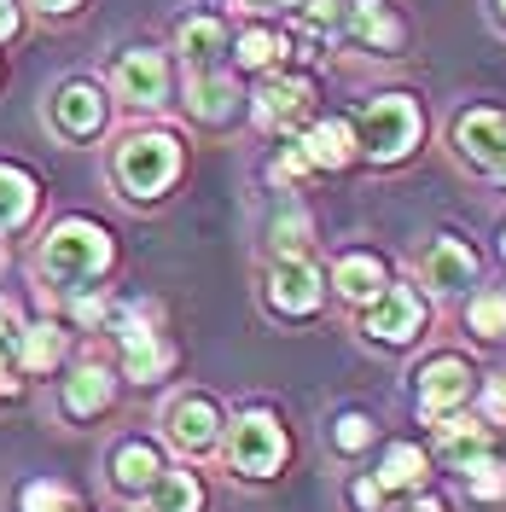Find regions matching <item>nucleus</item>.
<instances>
[{
  "label": "nucleus",
  "mask_w": 506,
  "mask_h": 512,
  "mask_svg": "<svg viewBox=\"0 0 506 512\" xmlns=\"http://www.w3.org/2000/svg\"><path fill=\"white\" fill-rule=\"evenodd\" d=\"M47 123H53L59 140L82 146V140L105 134V123H111V99H105V88L88 82V76H64L59 88H53V99H47Z\"/></svg>",
  "instance_id": "9"
},
{
  "label": "nucleus",
  "mask_w": 506,
  "mask_h": 512,
  "mask_svg": "<svg viewBox=\"0 0 506 512\" xmlns=\"http://www.w3.org/2000/svg\"><path fill=\"white\" fill-rule=\"evenodd\" d=\"M239 12H256V18H274V12H291L297 0H233Z\"/></svg>",
  "instance_id": "37"
},
{
  "label": "nucleus",
  "mask_w": 506,
  "mask_h": 512,
  "mask_svg": "<svg viewBox=\"0 0 506 512\" xmlns=\"http://www.w3.org/2000/svg\"><path fill=\"white\" fill-rule=\"evenodd\" d=\"M262 303H268V315H280V320H315L326 309V268L315 262V251L268 256Z\"/></svg>",
  "instance_id": "6"
},
{
  "label": "nucleus",
  "mask_w": 506,
  "mask_h": 512,
  "mask_svg": "<svg viewBox=\"0 0 506 512\" xmlns=\"http://www.w3.org/2000/svg\"><path fill=\"white\" fill-rule=\"evenodd\" d=\"M111 94L123 99L128 111L169 105V59H163L158 47H123L111 59Z\"/></svg>",
  "instance_id": "12"
},
{
  "label": "nucleus",
  "mask_w": 506,
  "mask_h": 512,
  "mask_svg": "<svg viewBox=\"0 0 506 512\" xmlns=\"http://www.w3.org/2000/svg\"><path fill=\"white\" fill-rule=\"evenodd\" d=\"M222 460L233 478L245 483H274L285 472V460H291V431H285V419L274 408H239V414L227 419L222 431Z\"/></svg>",
  "instance_id": "4"
},
{
  "label": "nucleus",
  "mask_w": 506,
  "mask_h": 512,
  "mask_svg": "<svg viewBox=\"0 0 506 512\" xmlns=\"http://www.w3.org/2000/svg\"><path fill=\"white\" fill-rule=\"evenodd\" d=\"M111 402H117V367H105V361H76L59 379V414L76 425L111 414Z\"/></svg>",
  "instance_id": "14"
},
{
  "label": "nucleus",
  "mask_w": 506,
  "mask_h": 512,
  "mask_svg": "<svg viewBox=\"0 0 506 512\" xmlns=\"http://www.w3.org/2000/svg\"><path fill=\"white\" fill-rule=\"evenodd\" d=\"M390 280H396V274H390V262H384L379 251H367V245H355V251H344L338 262H332L326 291H332V297H344L349 309H367Z\"/></svg>",
  "instance_id": "17"
},
{
  "label": "nucleus",
  "mask_w": 506,
  "mask_h": 512,
  "mask_svg": "<svg viewBox=\"0 0 506 512\" xmlns=\"http://www.w3.org/2000/svg\"><path fill=\"white\" fill-rule=\"evenodd\" d=\"M239 111H245V94H239V82H233L227 70L187 76V117H192V123L227 128V123H239Z\"/></svg>",
  "instance_id": "19"
},
{
  "label": "nucleus",
  "mask_w": 506,
  "mask_h": 512,
  "mask_svg": "<svg viewBox=\"0 0 506 512\" xmlns=\"http://www.w3.org/2000/svg\"><path fill=\"white\" fill-rule=\"evenodd\" d=\"M495 18H501V24H506V0H495Z\"/></svg>",
  "instance_id": "40"
},
{
  "label": "nucleus",
  "mask_w": 506,
  "mask_h": 512,
  "mask_svg": "<svg viewBox=\"0 0 506 512\" xmlns=\"http://www.w3.org/2000/svg\"><path fill=\"white\" fill-rule=\"evenodd\" d=\"M111 181L123 198L134 204H158L163 192L181 181V169H187V146H181V134L175 128H134V134H117L111 140Z\"/></svg>",
  "instance_id": "1"
},
{
  "label": "nucleus",
  "mask_w": 506,
  "mask_h": 512,
  "mask_svg": "<svg viewBox=\"0 0 506 512\" xmlns=\"http://www.w3.org/2000/svg\"><path fill=\"white\" fill-rule=\"evenodd\" d=\"M384 501H390V495L379 489L373 472H355V478H349V507L355 512H384Z\"/></svg>",
  "instance_id": "34"
},
{
  "label": "nucleus",
  "mask_w": 506,
  "mask_h": 512,
  "mask_svg": "<svg viewBox=\"0 0 506 512\" xmlns=\"http://www.w3.org/2000/svg\"><path fill=\"white\" fill-rule=\"evenodd\" d=\"M344 35L373 59H396L408 41V24L396 18L390 0H344Z\"/></svg>",
  "instance_id": "15"
},
{
  "label": "nucleus",
  "mask_w": 506,
  "mask_h": 512,
  "mask_svg": "<svg viewBox=\"0 0 506 512\" xmlns=\"http://www.w3.org/2000/svg\"><path fill=\"white\" fill-rule=\"evenodd\" d=\"M437 454L448 460V472H466L472 460H483V454H495V425L489 419H477V414H443L437 425Z\"/></svg>",
  "instance_id": "20"
},
{
  "label": "nucleus",
  "mask_w": 506,
  "mask_h": 512,
  "mask_svg": "<svg viewBox=\"0 0 506 512\" xmlns=\"http://www.w3.org/2000/svg\"><path fill=\"white\" fill-rule=\"evenodd\" d=\"M222 431H227V414L210 390H181V396H169V408H163V437L181 448V454H216V448H222Z\"/></svg>",
  "instance_id": "10"
},
{
  "label": "nucleus",
  "mask_w": 506,
  "mask_h": 512,
  "mask_svg": "<svg viewBox=\"0 0 506 512\" xmlns=\"http://www.w3.org/2000/svg\"><path fill=\"white\" fill-rule=\"evenodd\" d=\"M35 262H41V280H53L64 291H88L117 268V245H111V227L105 222H94V216H64V222L47 227Z\"/></svg>",
  "instance_id": "2"
},
{
  "label": "nucleus",
  "mask_w": 506,
  "mask_h": 512,
  "mask_svg": "<svg viewBox=\"0 0 506 512\" xmlns=\"http://www.w3.org/2000/svg\"><path fill=\"white\" fill-rule=\"evenodd\" d=\"M425 332H431V303H425V291L408 286V280H390V286L361 309V338L379 344V350H413Z\"/></svg>",
  "instance_id": "5"
},
{
  "label": "nucleus",
  "mask_w": 506,
  "mask_h": 512,
  "mask_svg": "<svg viewBox=\"0 0 506 512\" xmlns=\"http://www.w3.org/2000/svg\"><path fill=\"white\" fill-rule=\"evenodd\" d=\"M472 396H477V367L454 350L431 355V361L413 373V408H419L425 425H437L443 414H460Z\"/></svg>",
  "instance_id": "7"
},
{
  "label": "nucleus",
  "mask_w": 506,
  "mask_h": 512,
  "mask_svg": "<svg viewBox=\"0 0 506 512\" xmlns=\"http://www.w3.org/2000/svg\"><path fill=\"white\" fill-rule=\"evenodd\" d=\"M41 210V181L18 163H0V233H18Z\"/></svg>",
  "instance_id": "25"
},
{
  "label": "nucleus",
  "mask_w": 506,
  "mask_h": 512,
  "mask_svg": "<svg viewBox=\"0 0 506 512\" xmlns=\"http://www.w3.org/2000/svg\"><path fill=\"white\" fill-rule=\"evenodd\" d=\"M501 262H506V233H501Z\"/></svg>",
  "instance_id": "43"
},
{
  "label": "nucleus",
  "mask_w": 506,
  "mask_h": 512,
  "mask_svg": "<svg viewBox=\"0 0 506 512\" xmlns=\"http://www.w3.org/2000/svg\"><path fill=\"white\" fill-rule=\"evenodd\" d=\"M30 12H41V18H70V12H82V0H24Z\"/></svg>",
  "instance_id": "36"
},
{
  "label": "nucleus",
  "mask_w": 506,
  "mask_h": 512,
  "mask_svg": "<svg viewBox=\"0 0 506 512\" xmlns=\"http://www.w3.org/2000/svg\"><path fill=\"white\" fill-rule=\"evenodd\" d=\"M483 419L489 425H506V373L483 384Z\"/></svg>",
  "instance_id": "35"
},
{
  "label": "nucleus",
  "mask_w": 506,
  "mask_h": 512,
  "mask_svg": "<svg viewBox=\"0 0 506 512\" xmlns=\"http://www.w3.org/2000/svg\"><path fill=\"white\" fill-rule=\"evenodd\" d=\"M349 128H355L361 158L379 163V169H396V163H408L413 152H419V140H425V111H419L413 94L384 88V94L361 99V111L349 117Z\"/></svg>",
  "instance_id": "3"
},
{
  "label": "nucleus",
  "mask_w": 506,
  "mask_h": 512,
  "mask_svg": "<svg viewBox=\"0 0 506 512\" xmlns=\"http://www.w3.org/2000/svg\"><path fill=\"white\" fill-rule=\"evenodd\" d=\"M64 350H70V332H64L59 320H24V338H18V367H24L30 379L59 373Z\"/></svg>",
  "instance_id": "24"
},
{
  "label": "nucleus",
  "mask_w": 506,
  "mask_h": 512,
  "mask_svg": "<svg viewBox=\"0 0 506 512\" xmlns=\"http://www.w3.org/2000/svg\"><path fill=\"white\" fill-rule=\"evenodd\" d=\"M297 152L309 158V169H326V175H338V169H349L361 158L349 117H309V128L297 134Z\"/></svg>",
  "instance_id": "21"
},
{
  "label": "nucleus",
  "mask_w": 506,
  "mask_h": 512,
  "mask_svg": "<svg viewBox=\"0 0 506 512\" xmlns=\"http://www.w3.org/2000/svg\"><path fill=\"white\" fill-rule=\"evenodd\" d=\"M0 274H6V245H0Z\"/></svg>",
  "instance_id": "42"
},
{
  "label": "nucleus",
  "mask_w": 506,
  "mask_h": 512,
  "mask_svg": "<svg viewBox=\"0 0 506 512\" xmlns=\"http://www.w3.org/2000/svg\"><path fill=\"white\" fill-rule=\"evenodd\" d=\"M303 35H315V47L344 35V0H309L303 6Z\"/></svg>",
  "instance_id": "32"
},
{
  "label": "nucleus",
  "mask_w": 506,
  "mask_h": 512,
  "mask_svg": "<svg viewBox=\"0 0 506 512\" xmlns=\"http://www.w3.org/2000/svg\"><path fill=\"white\" fill-rule=\"evenodd\" d=\"M163 466H169V460H163V448L152 443V437H123V443L105 454V483H111V495L140 501V495L158 483Z\"/></svg>",
  "instance_id": "16"
},
{
  "label": "nucleus",
  "mask_w": 506,
  "mask_h": 512,
  "mask_svg": "<svg viewBox=\"0 0 506 512\" xmlns=\"http://www.w3.org/2000/svg\"><path fill=\"white\" fill-rule=\"evenodd\" d=\"M210 507V489L192 466H163L158 483L140 495V512H204Z\"/></svg>",
  "instance_id": "22"
},
{
  "label": "nucleus",
  "mask_w": 506,
  "mask_h": 512,
  "mask_svg": "<svg viewBox=\"0 0 506 512\" xmlns=\"http://www.w3.org/2000/svg\"><path fill=\"white\" fill-rule=\"evenodd\" d=\"M233 59L245 64V70H256V76H268V70H285L291 41L280 30H268V24H251V30L233 35Z\"/></svg>",
  "instance_id": "26"
},
{
  "label": "nucleus",
  "mask_w": 506,
  "mask_h": 512,
  "mask_svg": "<svg viewBox=\"0 0 506 512\" xmlns=\"http://www.w3.org/2000/svg\"><path fill=\"white\" fill-rule=\"evenodd\" d=\"M18 512H82V495L59 478H30L18 489Z\"/></svg>",
  "instance_id": "29"
},
{
  "label": "nucleus",
  "mask_w": 506,
  "mask_h": 512,
  "mask_svg": "<svg viewBox=\"0 0 506 512\" xmlns=\"http://www.w3.org/2000/svg\"><path fill=\"white\" fill-rule=\"evenodd\" d=\"M466 332L483 344L506 338V286H472L466 291Z\"/></svg>",
  "instance_id": "27"
},
{
  "label": "nucleus",
  "mask_w": 506,
  "mask_h": 512,
  "mask_svg": "<svg viewBox=\"0 0 506 512\" xmlns=\"http://www.w3.org/2000/svg\"><path fill=\"white\" fill-rule=\"evenodd\" d=\"M251 123L268 128V134H291V128H303L315 117V76H303V70H268L262 82H256L251 94Z\"/></svg>",
  "instance_id": "8"
},
{
  "label": "nucleus",
  "mask_w": 506,
  "mask_h": 512,
  "mask_svg": "<svg viewBox=\"0 0 506 512\" xmlns=\"http://www.w3.org/2000/svg\"><path fill=\"white\" fill-rule=\"evenodd\" d=\"M477 274H483V256L472 251L466 233H437L425 245V256H419V280L437 297H466L477 286Z\"/></svg>",
  "instance_id": "13"
},
{
  "label": "nucleus",
  "mask_w": 506,
  "mask_h": 512,
  "mask_svg": "<svg viewBox=\"0 0 506 512\" xmlns=\"http://www.w3.org/2000/svg\"><path fill=\"white\" fill-rule=\"evenodd\" d=\"M18 338H24V315L0 297V373H12V367H18Z\"/></svg>",
  "instance_id": "33"
},
{
  "label": "nucleus",
  "mask_w": 506,
  "mask_h": 512,
  "mask_svg": "<svg viewBox=\"0 0 506 512\" xmlns=\"http://www.w3.org/2000/svg\"><path fill=\"white\" fill-rule=\"evenodd\" d=\"M18 24H24V12H18L12 0H0V41H12V35H18Z\"/></svg>",
  "instance_id": "38"
},
{
  "label": "nucleus",
  "mask_w": 506,
  "mask_h": 512,
  "mask_svg": "<svg viewBox=\"0 0 506 512\" xmlns=\"http://www.w3.org/2000/svg\"><path fill=\"white\" fill-rule=\"evenodd\" d=\"M448 140H454V158L466 163V169L506 181V111H495V105H472V111L454 117Z\"/></svg>",
  "instance_id": "11"
},
{
  "label": "nucleus",
  "mask_w": 506,
  "mask_h": 512,
  "mask_svg": "<svg viewBox=\"0 0 506 512\" xmlns=\"http://www.w3.org/2000/svg\"><path fill=\"white\" fill-rule=\"evenodd\" d=\"M175 53L187 64V76H204V70H222V59L233 53V35L216 12H192L175 24Z\"/></svg>",
  "instance_id": "18"
},
{
  "label": "nucleus",
  "mask_w": 506,
  "mask_h": 512,
  "mask_svg": "<svg viewBox=\"0 0 506 512\" xmlns=\"http://www.w3.org/2000/svg\"><path fill=\"white\" fill-rule=\"evenodd\" d=\"M373 437H379V425H373V414H361V408H344V414L332 419V448H338L344 460L367 454V448H373Z\"/></svg>",
  "instance_id": "30"
},
{
  "label": "nucleus",
  "mask_w": 506,
  "mask_h": 512,
  "mask_svg": "<svg viewBox=\"0 0 506 512\" xmlns=\"http://www.w3.org/2000/svg\"><path fill=\"white\" fill-rule=\"evenodd\" d=\"M460 483H466V495L472 501H506V460L501 454H483V460H472L466 472H460Z\"/></svg>",
  "instance_id": "31"
},
{
  "label": "nucleus",
  "mask_w": 506,
  "mask_h": 512,
  "mask_svg": "<svg viewBox=\"0 0 506 512\" xmlns=\"http://www.w3.org/2000/svg\"><path fill=\"white\" fill-rule=\"evenodd\" d=\"M204 6H233V0H204Z\"/></svg>",
  "instance_id": "41"
},
{
  "label": "nucleus",
  "mask_w": 506,
  "mask_h": 512,
  "mask_svg": "<svg viewBox=\"0 0 506 512\" xmlns=\"http://www.w3.org/2000/svg\"><path fill=\"white\" fill-rule=\"evenodd\" d=\"M0 396H12V379H6V373H0Z\"/></svg>",
  "instance_id": "39"
},
{
  "label": "nucleus",
  "mask_w": 506,
  "mask_h": 512,
  "mask_svg": "<svg viewBox=\"0 0 506 512\" xmlns=\"http://www.w3.org/2000/svg\"><path fill=\"white\" fill-rule=\"evenodd\" d=\"M315 245V222H309V210H297V204H285L280 216L268 222V256H297Z\"/></svg>",
  "instance_id": "28"
},
{
  "label": "nucleus",
  "mask_w": 506,
  "mask_h": 512,
  "mask_svg": "<svg viewBox=\"0 0 506 512\" xmlns=\"http://www.w3.org/2000/svg\"><path fill=\"white\" fill-rule=\"evenodd\" d=\"M373 478H379L384 495H419L431 483V454L419 443H390L373 466Z\"/></svg>",
  "instance_id": "23"
}]
</instances>
